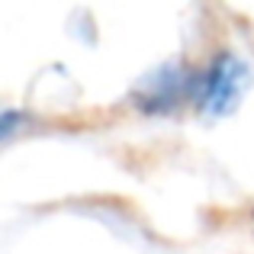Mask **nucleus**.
Returning a JSON list of instances; mask_svg holds the SVG:
<instances>
[{
    "instance_id": "nucleus-1",
    "label": "nucleus",
    "mask_w": 254,
    "mask_h": 254,
    "mask_svg": "<svg viewBox=\"0 0 254 254\" xmlns=\"http://www.w3.org/2000/svg\"><path fill=\"white\" fill-rule=\"evenodd\" d=\"M245 84H248V68L235 52H219L203 71H196V93L193 106L203 116H225L238 103Z\"/></svg>"
},
{
    "instance_id": "nucleus-3",
    "label": "nucleus",
    "mask_w": 254,
    "mask_h": 254,
    "mask_svg": "<svg viewBox=\"0 0 254 254\" xmlns=\"http://www.w3.org/2000/svg\"><path fill=\"white\" fill-rule=\"evenodd\" d=\"M19 123H23V116H19L16 110H6V113H0V138L13 135V132L19 129Z\"/></svg>"
},
{
    "instance_id": "nucleus-2",
    "label": "nucleus",
    "mask_w": 254,
    "mask_h": 254,
    "mask_svg": "<svg viewBox=\"0 0 254 254\" xmlns=\"http://www.w3.org/2000/svg\"><path fill=\"white\" fill-rule=\"evenodd\" d=\"M193 93H196V71L187 64H164L132 90V103L148 116H168L184 103H193Z\"/></svg>"
}]
</instances>
